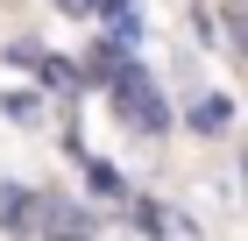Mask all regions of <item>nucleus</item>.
Instances as JSON below:
<instances>
[{
    "mask_svg": "<svg viewBox=\"0 0 248 241\" xmlns=\"http://www.w3.org/2000/svg\"><path fill=\"white\" fill-rule=\"evenodd\" d=\"M114 99H121V113H128L135 128H149V135L170 121V113H163V99H156V85H149L142 71H128V64L114 71Z\"/></svg>",
    "mask_w": 248,
    "mask_h": 241,
    "instance_id": "1",
    "label": "nucleus"
},
{
    "mask_svg": "<svg viewBox=\"0 0 248 241\" xmlns=\"http://www.w3.org/2000/svg\"><path fill=\"white\" fill-rule=\"evenodd\" d=\"M227 99H220V93H213V99H199V113H191V121H199V128H206V135H220V128H227Z\"/></svg>",
    "mask_w": 248,
    "mask_h": 241,
    "instance_id": "2",
    "label": "nucleus"
},
{
    "mask_svg": "<svg viewBox=\"0 0 248 241\" xmlns=\"http://www.w3.org/2000/svg\"><path fill=\"white\" fill-rule=\"evenodd\" d=\"M64 15H99V0H57Z\"/></svg>",
    "mask_w": 248,
    "mask_h": 241,
    "instance_id": "3",
    "label": "nucleus"
}]
</instances>
